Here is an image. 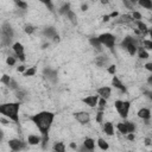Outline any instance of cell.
<instances>
[{"mask_svg":"<svg viewBox=\"0 0 152 152\" xmlns=\"http://www.w3.org/2000/svg\"><path fill=\"white\" fill-rule=\"evenodd\" d=\"M122 4H124V5H125V6H126V7L128 8V10H132V11L134 10V5H135V2H134V1H129V0H124V1H122Z\"/></svg>","mask_w":152,"mask_h":152,"instance_id":"cell-43","label":"cell"},{"mask_svg":"<svg viewBox=\"0 0 152 152\" xmlns=\"http://www.w3.org/2000/svg\"><path fill=\"white\" fill-rule=\"evenodd\" d=\"M49 46H50V43L49 42H45V43L42 44V49H48Z\"/></svg>","mask_w":152,"mask_h":152,"instance_id":"cell-57","label":"cell"},{"mask_svg":"<svg viewBox=\"0 0 152 152\" xmlns=\"http://www.w3.org/2000/svg\"><path fill=\"white\" fill-rule=\"evenodd\" d=\"M146 82H147V84H148V86H151V87H152V75H150V76L147 77Z\"/></svg>","mask_w":152,"mask_h":152,"instance_id":"cell-55","label":"cell"},{"mask_svg":"<svg viewBox=\"0 0 152 152\" xmlns=\"http://www.w3.org/2000/svg\"><path fill=\"white\" fill-rule=\"evenodd\" d=\"M48 142H49V134H44V135H42V142H40V145H42V148H43V150L46 148Z\"/></svg>","mask_w":152,"mask_h":152,"instance_id":"cell-41","label":"cell"},{"mask_svg":"<svg viewBox=\"0 0 152 152\" xmlns=\"http://www.w3.org/2000/svg\"><path fill=\"white\" fill-rule=\"evenodd\" d=\"M88 7H89V5H88L87 2H82V4H81V11H87Z\"/></svg>","mask_w":152,"mask_h":152,"instance_id":"cell-52","label":"cell"},{"mask_svg":"<svg viewBox=\"0 0 152 152\" xmlns=\"http://www.w3.org/2000/svg\"><path fill=\"white\" fill-rule=\"evenodd\" d=\"M74 116H75L76 121H77L78 124H81V125H87V124H89V121H90V114H89L88 112H86V110L76 112Z\"/></svg>","mask_w":152,"mask_h":152,"instance_id":"cell-8","label":"cell"},{"mask_svg":"<svg viewBox=\"0 0 152 152\" xmlns=\"http://www.w3.org/2000/svg\"><path fill=\"white\" fill-rule=\"evenodd\" d=\"M95 64L99 68H108L109 64V58L107 56H97L95 57Z\"/></svg>","mask_w":152,"mask_h":152,"instance_id":"cell-16","label":"cell"},{"mask_svg":"<svg viewBox=\"0 0 152 152\" xmlns=\"http://www.w3.org/2000/svg\"><path fill=\"white\" fill-rule=\"evenodd\" d=\"M37 74V68L36 66H31V68H27L26 71L23 74L25 77H28V76H34Z\"/></svg>","mask_w":152,"mask_h":152,"instance_id":"cell-33","label":"cell"},{"mask_svg":"<svg viewBox=\"0 0 152 152\" xmlns=\"http://www.w3.org/2000/svg\"><path fill=\"white\" fill-rule=\"evenodd\" d=\"M142 94H144L148 100L152 101V90H151V89H144V90H142Z\"/></svg>","mask_w":152,"mask_h":152,"instance_id":"cell-47","label":"cell"},{"mask_svg":"<svg viewBox=\"0 0 152 152\" xmlns=\"http://www.w3.org/2000/svg\"><path fill=\"white\" fill-rule=\"evenodd\" d=\"M69 146H70V148H72V150H75V151H76V150H77V147H78V146L76 145V142H70V145H69Z\"/></svg>","mask_w":152,"mask_h":152,"instance_id":"cell-54","label":"cell"},{"mask_svg":"<svg viewBox=\"0 0 152 152\" xmlns=\"http://www.w3.org/2000/svg\"><path fill=\"white\" fill-rule=\"evenodd\" d=\"M11 80H12V77H10L8 75H2L1 76V80H0V82L2 83V84H5V86H7L8 87V84H10V82H11Z\"/></svg>","mask_w":152,"mask_h":152,"instance_id":"cell-42","label":"cell"},{"mask_svg":"<svg viewBox=\"0 0 152 152\" xmlns=\"http://www.w3.org/2000/svg\"><path fill=\"white\" fill-rule=\"evenodd\" d=\"M14 5L18 7V10H23V11H26L27 7H28L27 2L21 1V0H14Z\"/></svg>","mask_w":152,"mask_h":152,"instance_id":"cell-31","label":"cell"},{"mask_svg":"<svg viewBox=\"0 0 152 152\" xmlns=\"http://www.w3.org/2000/svg\"><path fill=\"white\" fill-rule=\"evenodd\" d=\"M138 45L137 44H129L127 48H126V51L128 52V55H131V56H134L137 52H138Z\"/></svg>","mask_w":152,"mask_h":152,"instance_id":"cell-30","label":"cell"},{"mask_svg":"<svg viewBox=\"0 0 152 152\" xmlns=\"http://www.w3.org/2000/svg\"><path fill=\"white\" fill-rule=\"evenodd\" d=\"M34 31H36V26H33L32 24H26L24 26V32L26 34H32Z\"/></svg>","mask_w":152,"mask_h":152,"instance_id":"cell-34","label":"cell"},{"mask_svg":"<svg viewBox=\"0 0 152 152\" xmlns=\"http://www.w3.org/2000/svg\"><path fill=\"white\" fill-rule=\"evenodd\" d=\"M135 25H137V27H138V30H139V32L144 36V34H146L147 32H148V27H147V25L142 21V20H139V21H135Z\"/></svg>","mask_w":152,"mask_h":152,"instance_id":"cell-21","label":"cell"},{"mask_svg":"<svg viewBox=\"0 0 152 152\" xmlns=\"http://www.w3.org/2000/svg\"><path fill=\"white\" fill-rule=\"evenodd\" d=\"M132 21H134V19L132 18V14L126 13V14H122V15H119L118 18H115L113 24L114 25H116V24H129Z\"/></svg>","mask_w":152,"mask_h":152,"instance_id":"cell-13","label":"cell"},{"mask_svg":"<svg viewBox=\"0 0 152 152\" xmlns=\"http://www.w3.org/2000/svg\"><path fill=\"white\" fill-rule=\"evenodd\" d=\"M141 45L144 46V49L147 50H152V40L151 39H142L141 40Z\"/></svg>","mask_w":152,"mask_h":152,"instance_id":"cell-36","label":"cell"},{"mask_svg":"<svg viewBox=\"0 0 152 152\" xmlns=\"http://www.w3.org/2000/svg\"><path fill=\"white\" fill-rule=\"evenodd\" d=\"M138 57H139L140 59H147V58L150 57L148 52L144 49V46H139V48H138Z\"/></svg>","mask_w":152,"mask_h":152,"instance_id":"cell-26","label":"cell"},{"mask_svg":"<svg viewBox=\"0 0 152 152\" xmlns=\"http://www.w3.org/2000/svg\"><path fill=\"white\" fill-rule=\"evenodd\" d=\"M76 151H77V152H94V151H90V150H88V148H87V147H86L83 144H82L81 146H78Z\"/></svg>","mask_w":152,"mask_h":152,"instance_id":"cell-48","label":"cell"},{"mask_svg":"<svg viewBox=\"0 0 152 152\" xmlns=\"http://www.w3.org/2000/svg\"><path fill=\"white\" fill-rule=\"evenodd\" d=\"M103 116H104L103 110H99V112L96 113V115H95V121H96L97 124H103Z\"/></svg>","mask_w":152,"mask_h":152,"instance_id":"cell-38","label":"cell"},{"mask_svg":"<svg viewBox=\"0 0 152 152\" xmlns=\"http://www.w3.org/2000/svg\"><path fill=\"white\" fill-rule=\"evenodd\" d=\"M145 69L147 70V71H150V72H152V62H147L145 65Z\"/></svg>","mask_w":152,"mask_h":152,"instance_id":"cell-50","label":"cell"},{"mask_svg":"<svg viewBox=\"0 0 152 152\" xmlns=\"http://www.w3.org/2000/svg\"><path fill=\"white\" fill-rule=\"evenodd\" d=\"M14 95H15V97H17V100L19 101V102H23L26 97H27V93H26V90H24V89H18L17 91H14Z\"/></svg>","mask_w":152,"mask_h":152,"instance_id":"cell-23","label":"cell"},{"mask_svg":"<svg viewBox=\"0 0 152 152\" xmlns=\"http://www.w3.org/2000/svg\"><path fill=\"white\" fill-rule=\"evenodd\" d=\"M14 37V30L8 21H4L1 25V45L10 46ZM13 45V44H12Z\"/></svg>","mask_w":152,"mask_h":152,"instance_id":"cell-3","label":"cell"},{"mask_svg":"<svg viewBox=\"0 0 152 152\" xmlns=\"http://www.w3.org/2000/svg\"><path fill=\"white\" fill-rule=\"evenodd\" d=\"M96 94H97L100 97L108 100V99L110 97V95H112V88H110V87H107V86L100 87V88L96 89Z\"/></svg>","mask_w":152,"mask_h":152,"instance_id":"cell-12","label":"cell"},{"mask_svg":"<svg viewBox=\"0 0 152 152\" xmlns=\"http://www.w3.org/2000/svg\"><path fill=\"white\" fill-rule=\"evenodd\" d=\"M114 107H115L118 114L122 119H126L128 116V113H129V109H131V102L129 101H124V100H115L114 101Z\"/></svg>","mask_w":152,"mask_h":152,"instance_id":"cell-4","label":"cell"},{"mask_svg":"<svg viewBox=\"0 0 152 152\" xmlns=\"http://www.w3.org/2000/svg\"><path fill=\"white\" fill-rule=\"evenodd\" d=\"M89 44H90L94 49H96L97 51H100V52L103 50V48H102L103 45L101 44V42L99 40L97 37H90V38H89Z\"/></svg>","mask_w":152,"mask_h":152,"instance_id":"cell-19","label":"cell"},{"mask_svg":"<svg viewBox=\"0 0 152 152\" xmlns=\"http://www.w3.org/2000/svg\"><path fill=\"white\" fill-rule=\"evenodd\" d=\"M126 138H127V140L133 141L135 139V135H134V133H128V134H126Z\"/></svg>","mask_w":152,"mask_h":152,"instance_id":"cell-51","label":"cell"},{"mask_svg":"<svg viewBox=\"0 0 152 152\" xmlns=\"http://www.w3.org/2000/svg\"><path fill=\"white\" fill-rule=\"evenodd\" d=\"M102 129L107 135H113L114 134V126L110 121H106L102 126Z\"/></svg>","mask_w":152,"mask_h":152,"instance_id":"cell-20","label":"cell"},{"mask_svg":"<svg viewBox=\"0 0 152 152\" xmlns=\"http://www.w3.org/2000/svg\"><path fill=\"white\" fill-rule=\"evenodd\" d=\"M102 19H103V21H104V23H107V21H109V20H110V17H109V14H106V15H103V18H102Z\"/></svg>","mask_w":152,"mask_h":152,"instance_id":"cell-56","label":"cell"},{"mask_svg":"<svg viewBox=\"0 0 152 152\" xmlns=\"http://www.w3.org/2000/svg\"><path fill=\"white\" fill-rule=\"evenodd\" d=\"M42 142V137L37 135V134H28L27 135V144L31 146H36L39 145Z\"/></svg>","mask_w":152,"mask_h":152,"instance_id":"cell-18","label":"cell"},{"mask_svg":"<svg viewBox=\"0 0 152 152\" xmlns=\"http://www.w3.org/2000/svg\"><path fill=\"white\" fill-rule=\"evenodd\" d=\"M30 120L36 125V127L38 128V131L40 132L42 135L49 134L50 128H51L53 120H55V113L49 112V110H42L39 113L31 115Z\"/></svg>","mask_w":152,"mask_h":152,"instance_id":"cell-1","label":"cell"},{"mask_svg":"<svg viewBox=\"0 0 152 152\" xmlns=\"http://www.w3.org/2000/svg\"><path fill=\"white\" fill-rule=\"evenodd\" d=\"M138 43H139V39H138V38L132 37V36H126V37L121 40L120 46H121L122 49H125V50H126V48H127L129 44H137V45H138ZM138 46H139V45H138Z\"/></svg>","mask_w":152,"mask_h":152,"instance_id":"cell-15","label":"cell"},{"mask_svg":"<svg viewBox=\"0 0 152 152\" xmlns=\"http://www.w3.org/2000/svg\"><path fill=\"white\" fill-rule=\"evenodd\" d=\"M106 106H107V100H106V99H102V97H100V99H99V103H97L99 110H104Z\"/></svg>","mask_w":152,"mask_h":152,"instance_id":"cell-39","label":"cell"},{"mask_svg":"<svg viewBox=\"0 0 152 152\" xmlns=\"http://www.w3.org/2000/svg\"><path fill=\"white\" fill-rule=\"evenodd\" d=\"M112 86L114 87V88H116L118 90H120L121 93H127V88H126V86L121 82V80L118 77V76H113V78H112Z\"/></svg>","mask_w":152,"mask_h":152,"instance_id":"cell-14","label":"cell"},{"mask_svg":"<svg viewBox=\"0 0 152 152\" xmlns=\"http://www.w3.org/2000/svg\"><path fill=\"white\" fill-rule=\"evenodd\" d=\"M43 74L44 76L52 83H56L57 82V70L55 69H51V68H45L43 70Z\"/></svg>","mask_w":152,"mask_h":152,"instance_id":"cell-11","label":"cell"},{"mask_svg":"<svg viewBox=\"0 0 152 152\" xmlns=\"http://www.w3.org/2000/svg\"><path fill=\"white\" fill-rule=\"evenodd\" d=\"M70 10H71V8H70V2H63V4L61 5V7L58 8V13L62 14V15H65Z\"/></svg>","mask_w":152,"mask_h":152,"instance_id":"cell-25","label":"cell"},{"mask_svg":"<svg viewBox=\"0 0 152 152\" xmlns=\"http://www.w3.org/2000/svg\"><path fill=\"white\" fill-rule=\"evenodd\" d=\"M148 34H150V38H151V40H152V27L151 28H148V32H147Z\"/></svg>","mask_w":152,"mask_h":152,"instance_id":"cell-58","label":"cell"},{"mask_svg":"<svg viewBox=\"0 0 152 152\" xmlns=\"http://www.w3.org/2000/svg\"><path fill=\"white\" fill-rule=\"evenodd\" d=\"M96 145H97L99 148L102 150V151H107V150L109 148V144H108V141H106L103 138H99V139L96 140Z\"/></svg>","mask_w":152,"mask_h":152,"instance_id":"cell-24","label":"cell"},{"mask_svg":"<svg viewBox=\"0 0 152 152\" xmlns=\"http://www.w3.org/2000/svg\"><path fill=\"white\" fill-rule=\"evenodd\" d=\"M125 124H126V127H127L128 133H134V132H135L137 126H135L134 122H132V121H125Z\"/></svg>","mask_w":152,"mask_h":152,"instance_id":"cell-35","label":"cell"},{"mask_svg":"<svg viewBox=\"0 0 152 152\" xmlns=\"http://www.w3.org/2000/svg\"><path fill=\"white\" fill-rule=\"evenodd\" d=\"M6 63H7V65H10V66L15 65V63H17V57H15V56H8V57L6 58Z\"/></svg>","mask_w":152,"mask_h":152,"instance_id":"cell-40","label":"cell"},{"mask_svg":"<svg viewBox=\"0 0 152 152\" xmlns=\"http://www.w3.org/2000/svg\"><path fill=\"white\" fill-rule=\"evenodd\" d=\"M116 128H118V131L121 133V134H128V131H127V127H126V124H125V121H121V122H118L116 124Z\"/></svg>","mask_w":152,"mask_h":152,"instance_id":"cell-29","label":"cell"},{"mask_svg":"<svg viewBox=\"0 0 152 152\" xmlns=\"http://www.w3.org/2000/svg\"><path fill=\"white\" fill-rule=\"evenodd\" d=\"M12 50H13V52H14V56H15L19 61H21V62H25V61H26L25 48H24V45H23L21 43H19V42L13 43V45H12Z\"/></svg>","mask_w":152,"mask_h":152,"instance_id":"cell-7","label":"cell"},{"mask_svg":"<svg viewBox=\"0 0 152 152\" xmlns=\"http://www.w3.org/2000/svg\"><path fill=\"white\" fill-rule=\"evenodd\" d=\"M20 104H21V102H19V101L2 103V104H0V114H2V116L7 118L8 120H11V121H13L14 124L18 125L19 124Z\"/></svg>","mask_w":152,"mask_h":152,"instance_id":"cell-2","label":"cell"},{"mask_svg":"<svg viewBox=\"0 0 152 152\" xmlns=\"http://www.w3.org/2000/svg\"><path fill=\"white\" fill-rule=\"evenodd\" d=\"M99 40L101 42L102 45H104L106 48L113 50L114 45H115V36L109 33V32H104V33H101L100 36H97Z\"/></svg>","mask_w":152,"mask_h":152,"instance_id":"cell-6","label":"cell"},{"mask_svg":"<svg viewBox=\"0 0 152 152\" xmlns=\"http://www.w3.org/2000/svg\"><path fill=\"white\" fill-rule=\"evenodd\" d=\"M26 69H27V68H26V65L21 64V65H19V66L17 68V71H18V72H23V74H24V72L26 71Z\"/></svg>","mask_w":152,"mask_h":152,"instance_id":"cell-49","label":"cell"},{"mask_svg":"<svg viewBox=\"0 0 152 152\" xmlns=\"http://www.w3.org/2000/svg\"><path fill=\"white\" fill-rule=\"evenodd\" d=\"M137 115H138V116H139L141 120H150V119H151V116H152L151 110H150L148 108H146V107L140 108V109L138 110Z\"/></svg>","mask_w":152,"mask_h":152,"instance_id":"cell-17","label":"cell"},{"mask_svg":"<svg viewBox=\"0 0 152 152\" xmlns=\"http://www.w3.org/2000/svg\"><path fill=\"white\" fill-rule=\"evenodd\" d=\"M53 152H65V145L62 141H56L53 144Z\"/></svg>","mask_w":152,"mask_h":152,"instance_id":"cell-27","label":"cell"},{"mask_svg":"<svg viewBox=\"0 0 152 152\" xmlns=\"http://www.w3.org/2000/svg\"><path fill=\"white\" fill-rule=\"evenodd\" d=\"M8 88H10L11 90H13V91H17L18 89H20V87H19L18 82H17L14 78H12V80H11V82H10V84H8Z\"/></svg>","mask_w":152,"mask_h":152,"instance_id":"cell-37","label":"cell"},{"mask_svg":"<svg viewBox=\"0 0 152 152\" xmlns=\"http://www.w3.org/2000/svg\"><path fill=\"white\" fill-rule=\"evenodd\" d=\"M27 141L25 142L24 140L19 139V138H13V139H10L8 140V147L11 148V151L13 152H20V151H24L27 148Z\"/></svg>","mask_w":152,"mask_h":152,"instance_id":"cell-5","label":"cell"},{"mask_svg":"<svg viewBox=\"0 0 152 152\" xmlns=\"http://www.w3.org/2000/svg\"><path fill=\"white\" fill-rule=\"evenodd\" d=\"M42 34L45 37V38H48V39H53L58 33H57V30H56V27L55 26H46V27H44L43 28V31H42Z\"/></svg>","mask_w":152,"mask_h":152,"instance_id":"cell-10","label":"cell"},{"mask_svg":"<svg viewBox=\"0 0 152 152\" xmlns=\"http://www.w3.org/2000/svg\"><path fill=\"white\" fill-rule=\"evenodd\" d=\"M138 4L146 10H152V0H139Z\"/></svg>","mask_w":152,"mask_h":152,"instance_id":"cell-32","label":"cell"},{"mask_svg":"<svg viewBox=\"0 0 152 152\" xmlns=\"http://www.w3.org/2000/svg\"><path fill=\"white\" fill-rule=\"evenodd\" d=\"M145 145H146V146H151V145H152V140H151L150 138H146V139H145Z\"/></svg>","mask_w":152,"mask_h":152,"instance_id":"cell-53","label":"cell"},{"mask_svg":"<svg viewBox=\"0 0 152 152\" xmlns=\"http://www.w3.org/2000/svg\"><path fill=\"white\" fill-rule=\"evenodd\" d=\"M107 72L114 76V75H115V72H116V65H115V64H110V65L107 68Z\"/></svg>","mask_w":152,"mask_h":152,"instance_id":"cell-46","label":"cell"},{"mask_svg":"<svg viewBox=\"0 0 152 152\" xmlns=\"http://www.w3.org/2000/svg\"><path fill=\"white\" fill-rule=\"evenodd\" d=\"M43 4L46 6V8L50 11V12H55V5L52 1H43Z\"/></svg>","mask_w":152,"mask_h":152,"instance_id":"cell-45","label":"cell"},{"mask_svg":"<svg viewBox=\"0 0 152 152\" xmlns=\"http://www.w3.org/2000/svg\"><path fill=\"white\" fill-rule=\"evenodd\" d=\"M88 150H90V151H94L95 150V145H96V142H95V140L93 139V138H86L84 140H83V142H82Z\"/></svg>","mask_w":152,"mask_h":152,"instance_id":"cell-22","label":"cell"},{"mask_svg":"<svg viewBox=\"0 0 152 152\" xmlns=\"http://www.w3.org/2000/svg\"><path fill=\"white\" fill-rule=\"evenodd\" d=\"M99 99H100V96H99L97 94H96V95H89V96L83 97V99H82V102H83L84 104H87L88 107H90V108H95V107H97Z\"/></svg>","mask_w":152,"mask_h":152,"instance_id":"cell-9","label":"cell"},{"mask_svg":"<svg viewBox=\"0 0 152 152\" xmlns=\"http://www.w3.org/2000/svg\"><path fill=\"white\" fill-rule=\"evenodd\" d=\"M131 14H132V18L134 19V21H139V20H141V18H142L141 13L138 12V11H133Z\"/></svg>","mask_w":152,"mask_h":152,"instance_id":"cell-44","label":"cell"},{"mask_svg":"<svg viewBox=\"0 0 152 152\" xmlns=\"http://www.w3.org/2000/svg\"><path fill=\"white\" fill-rule=\"evenodd\" d=\"M65 17L71 21V24H74V25L77 24V15H76V13H75L72 10H70V11L65 14Z\"/></svg>","mask_w":152,"mask_h":152,"instance_id":"cell-28","label":"cell"}]
</instances>
